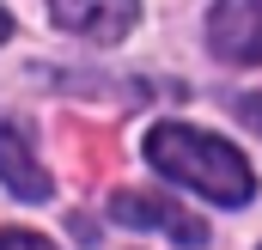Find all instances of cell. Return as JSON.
<instances>
[{
	"label": "cell",
	"instance_id": "obj_1",
	"mask_svg": "<svg viewBox=\"0 0 262 250\" xmlns=\"http://www.w3.org/2000/svg\"><path fill=\"white\" fill-rule=\"evenodd\" d=\"M146 165L165 171L171 183L207 195L213 207H244V201L256 195L250 159H244L232 140H220V134H207V128H195V122H152L146 128Z\"/></svg>",
	"mask_w": 262,
	"mask_h": 250
},
{
	"label": "cell",
	"instance_id": "obj_2",
	"mask_svg": "<svg viewBox=\"0 0 262 250\" xmlns=\"http://www.w3.org/2000/svg\"><path fill=\"white\" fill-rule=\"evenodd\" d=\"M110 220L116 226H140V232H171L183 250L207 244V226H201L195 214H183L177 201H165L159 189H116L110 195Z\"/></svg>",
	"mask_w": 262,
	"mask_h": 250
},
{
	"label": "cell",
	"instance_id": "obj_3",
	"mask_svg": "<svg viewBox=\"0 0 262 250\" xmlns=\"http://www.w3.org/2000/svg\"><path fill=\"white\" fill-rule=\"evenodd\" d=\"M207 43L220 61L262 67V0H220L207 18Z\"/></svg>",
	"mask_w": 262,
	"mask_h": 250
},
{
	"label": "cell",
	"instance_id": "obj_4",
	"mask_svg": "<svg viewBox=\"0 0 262 250\" xmlns=\"http://www.w3.org/2000/svg\"><path fill=\"white\" fill-rule=\"evenodd\" d=\"M55 25L73 37H92V43H116L128 37V25L140 18V0H49Z\"/></svg>",
	"mask_w": 262,
	"mask_h": 250
},
{
	"label": "cell",
	"instance_id": "obj_5",
	"mask_svg": "<svg viewBox=\"0 0 262 250\" xmlns=\"http://www.w3.org/2000/svg\"><path fill=\"white\" fill-rule=\"evenodd\" d=\"M0 183L12 189L18 201H49V195H55L43 159L31 153V134H25L18 122H6V116H0Z\"/></svg>",
	"mask_w": 262,
	"mask_h": 250
},
{
	"label": "cell",
	"instance_id": "obj_6",
	"mask_svg": "<svg viewBox=\"0 0 262 250\" xmlns=\"http://www.w3.org/2000/svg\"><path fill=\"white\" fill-rule=\"evenodd\" d=\"M0 250H55L49 238H37V232H18V226H6L0 232Z\"/></svg>",
	"mask_w": 262,
	"mask_h": 250
},
{
	"label": "cell",
	"instance_id": "obj_7",
	"mask_svg": "<svg viewBox=\"0 0 262 250\" xmlns=\"http://www.w3.org/2000/svg\"><path fill=\"white\" fill-rule=\"evenodd\" d=\"M232 110H238V116H244V122L262 134V92H244V98H232Z\"/></svg>",
	"mask_w": 262,
	"mask_h": 250
},
{
	"label": "cell",
	"instance_id": "obj_8",
	"mask_svg": "<svg viewBox=\"0 0 262 250\" xmlns=\"http://www.w3.org/2000/svg\"><path fill=\"white\" fill-rule=\"evenodd\" d=\"M6 37H12V12L0 6V43H6Z\"/></svg>",
	"mask_w": 262,
	"mask_h": 250
}]
</instances>
